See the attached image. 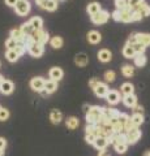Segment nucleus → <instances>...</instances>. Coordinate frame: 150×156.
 I'll return each instance as SVG.
<instances>
[{
    "instance_id": "9b49d317",
    "label": "nucleus",
    "mask_w": 150,
    "mask_h": 156,
    "mask_svg": "<svg viewBox=\"0 0 150 156\" xmlns=\"http://www.w3.org/2000/svg\"><path fill=\"white\" fill-rule=\"evenodd\" d=\"M98 60L101 62H110L111 58H112V53H111V51L106 50V48H102V50L98 51Z\"/></svg>"
},
{
    "instance_id": "20e7f679",
    "label": "nucleus",
    "mask_w": 150,
    "mask_h": 156,
    "mask_svg": "<svg viewBox=\"0 0 150 156\" xmlns=\"http://www.w3.org/2000/svg\"><path fill=\"white\" fill-rule=\"evenodd\" d=\"M125 138H127L128 144H134L137 143L140 138H141V130H138V128H134L132 130H129L125 133Z\"/></svg>"
},
{
    "instance_id": "a18cd8bd",
    "label": "nucleus",
    "mask_w": 150,
    "mask_h": 156,
    "mask_svg": "<svg viewBox=\"0 0 150 156\" xmlns=\"http://www.w3.org/2000/svg\"><path fill=\"white\" fill-rule=\"evenodd\" d=\"M128 44H130V46H133L134 43H137V33H132L128 37Z\"/></svg>"
},
{
    "instance_id": "58836bf2",
    "label": "nucleus",
    "mask_w": 150,
    "mask_h": 156,
    "mask_svg": "<svg viewBox=\"0 0 150 156\" xmlns=\"http://www.w3.org/2000/svg\"><path fill=\"white\" fill-rule=\"evenodd\" d=\"M14 51H16L20 56H22L24 53L26 52V46H25V43H24V42H18V43H17V47L14 48Z\"/></svg>"
},
{
    "instance_id": "2eb2a0df",
    "label": "nucleus",
    "mask_w": 150,
    "mask_h": 156,
    "mask_svg": "<svg viewBox=\"0 0 150 156\" xmlns=\"http://www.w3.org/2000/svg\"><path fill=\"white\" fill-rule=\"evenodd\" d=\"M119 115H120V112L115 108H103V111H102V116L106 117L108 121L112 119H118Z\"/></svg>"
},
{
    "instance_id": "4be33fe9",
    "label": "nucleus",
    "mask_w": 150,
    "mask_h": 156,
    "mask_svg": "<svg viewBox=\"0 0 150 156\" xmlns=\"http://www.w3.org/2000/svg\"><path fill=\"white\" fill-rule=\"evenodd\" d=\"M25 34L22 33L21 30V27H18V29H13V30H11V38H13L14 41H17V42H24V39H25Z\"/></svg>"
},
{
    "instance_id": "423d86ee",
    "label": "nucleus",
    "mask_w": 150,
    "mask_h": 156,
    "mask_svg": "<svg viewBox=\"0 0 150 156\" xmlns=\"http://www.w3.org/2000/svg\"><path fill=\"white\" fill-rule=\"evenodd\" d=\"M45 83H46L45 78L34 77V78H31V81H30V87L37 92H42L43 90H45Z\"/></svg>"
},
{
    "instance_id": "de8ad7c7",
    "label": "nucleus",
    "mask_w": 150,
    "mask_h": 156,
    "mask_svg": "<svg viewBox=\"0 0 150 156\" xmlns=\"http://www.w3.org/2000/svg\"><path fill=\"white\" fill-rule=\"evenodd\" d=\"M99 80H97V78H91V80L89 81V86H90V89L91 90H94L97 86H98V83H99Z\"/></svg>"
},
{
    "instance_id": "1a4fd4ad",
    "label": "nucleus",
    "mask_w": 150,
    "mask_h": 156,
    "mask_svg": "<svg viewBox=\"0 0 150 156\" xmlns=\"http://www.w3.org/2000/svg\"><path fill=\"white\" fill-rule=\"evenodd\" d=\"M120 99H122V98H120V94L116 90H110L107 96H106V100H107V103L111 104V105L118 104L119 101H120Z\"/></svg>"
},
{
    "instance_id": "6ab92c4d",
    "label": "nucleus",
    "mask_w": 150,
    "mask_h": 156,
    "mask_svg": "<svg viewBox=\"0 0 150 156\" xmlns=\"http://www.w3.org/2000/svg\"><path fill=\"white\" fill-rule=\"evenodd\" d=\"M65 125H67V128L68 129L75 130V129H77L80 126V120L77 119V117H75V116H71V117H68V119L65 120Z\"/></svg>"
},
{
    "instance_id": "09e8293b",
    "label": "nucleus",
    "mask_w": 150,
    "mask_h": 156,
    "mask_svg": "<svg viewBox=\"0 0 150 156\" xmlns=\"http://www.w3.org/2000/svg\"><path fill=\"white\" fill-rule=\"evenodd\" d=\"M141 20H142L141 13H138L137 11H133V21H141Z\"/></svg>"
},
{
    "instance_id": "cd10ccee",
    "label": "nucleus",
    "mask_w": 150,
    "mask_h": 156,
    "mask_svg": "<svg viewBox=\"0 0 150 156\" xmlns=\"http://www.w3.org/2000/svg\"><path fill=\"white\" fill-rule=\"evenodd\" d=\"M50 44L52 48H55V50H59V48L63 47V44H64V41H63V38L61 37H54V38H51L50 39Z\"/></svg>"
},
{
    "instance_id": "aec40b11",
    "label": "nucleus",
    "mask_w": 150,
    "mask_h": 156,
    "mask_svg": "<svg viewBox=\"0 0 150 156\" xmlns=\"http://www.w3.org/2000/svg\"><path fill=\"white\" fill-rule=\"evenodd\" d=\"M133 11H137L138 13H141V16L142 17H148V16H150V5L148 3H141L140 5L136 8V9H133Z\"/></svg>"
},
{
    "instance_id": "9d476101",
    "label": "nucleus",
    "mask_w": 150,
    "mask_h": 156,
    "mask_svg": "<svg viewBox=\"0 0 150 156\" xmlns=\"http://www.w3.org/2000/svg\"><path fill=\"white\" fill-rule=\"evenodd\" d=\"M88 62H89V57L86 53L84 52H81V53H77V55L75 56V64L77 66H80V68H84L88 65Z\"/></svg>"
},
{
    "instance_id": "4c0bfd02",
    "label": "nucleus",
    "mask_w": 150,
    "mask_h": 156,
    "mask_svg": "<svg viewBox=\"0 0 150 156\" xmlns=\"http://www.w3.org/2000/svg\"><path fill=\"white\" fill-rule=\"evenodd\" d=\"M17 41H14L13 38L9 37L7 41H5V47H7V50H14V48L17 47Z\"/></svg>"
},
{
    "instance_id": "c756f323",
    "label": "nucleus",
    "mask_w": 150,
    "mask_h": 156,
    "mask_svg": "<svg viewBox=\"0 0 150 156\" xmlns=\"http://www.w3.org/2000/svg\"><path fill=\"white\" fill-rule=\"evenodd\" d=\"M122 73H123L124 77L129 78V77H132V76L134 74V68H133L132 65H129V64H125V65H123V68H122Z\"/></svg>"
},
{
    "instance_id": "f704fd0d",
    "label": "nucleus",
    "mask_w": 150,
    "mask_h": 156,
    "mask_svg": "<svg viewBox=\"0 0 150 156\" xmlns=\"http://www.w3.org/2000/svg\"><path fill=\"white\" fill-rule=\"evenodd\" d=\"M133 50L134 52H136V55H142V53H145V50H146V46H144L142 43H134L133 44Z\"/></svg>"
},
{
    "instance_id": "bb28decb",
    "label": "nucleus",
    "mask_w": 150,
    "mask_h": 156,
    "mask_svg": "<svg viewBox=\"0 0 150 156\" xmlns=\"http://www.w3.org/2000/svg\"><path fill=\"white\" fill-rule=\"evenodd\" d=\"M137 42L142 43L144 46H150V34L148 33H137Z\"/></svg>"
},
{
    "instance_id": "5fc2aeb1",
    "label": "nucleus",
    "mask_w": 150,
    "mask_h": 156,
    "mask_svg": "<svg viewBox=\"0 0 150 156\" xmlns=\"http://www.w3.org/2000/svg\"><path fill=\"white\" fill-rule=\"evenodd\" d=\"M98 156H111V154H110V151H107V150H102V151H99Z\"/></svg>"
},
{
    "instance_id": "052dcab7",
    "label": "nucleus",
    "mask_w": 150,
    "mask_h": 156,
    "mask_svg": "<svg viewBox=\"0 0 150 156\" xmlns=\"http://www.w3.org/2000/svg\"><path fill=\"white\" fill-rule=\"evenodd\" d=\"M17 2H22V0H17Z\"/></svg>"
},
{
    "instance_id": "ddd939ff",
    "label": "nucleus",
    "mask_w": 150,
    "mask_h": 156,
    "mask_svg": "<svg viewBox=\"0 0 150 156\" xmlns=\"http://www.w3.org/2000/svg\"><path fill=\"white\" fill-rule=\"evenodd\" d=\"M13 90H14L13 82L9 81V80H4L2 86H0V91H2L4 95H9V94H12L13 92Z\"/></svg>"
},
{
    "instance_id": "680f3d73",
    "label": "nucleus",
    "mask_w": 150,
    "mask_h": 156,
    "mask_svg": "<svg viewBox=\"0 0 150 156\" xmlns=\"http://www.w3.org/2000/svg\"><path fill=\"white\" fill-rule=\"evenodd\" d=\"M2 108H3V107H2V105H0V109H2Z\"/></svg>"
},
{
    "instance_id": "7c9ffc66",
    "label": "nucleus",
    "mask_w": 150,
    "mask_h": 156,
    "mask_svg": "<svg viewBox=\"0 0 150 156\" xmlns=\"http://www.w3.org/2000/svg\"><path fill=\"white\" fill-rule=\"evenodd\" d=\"M5 57L8 61L11 62H16L18 60V57H20V55L14 51V50H7V53H5Z\"/></svg>"
},
{
    "instance_id": "f8f14e48",
    "label": "nucleus",
    "mask_w": 150,
    "mask_h": 156,
    "mask_svg": "<svg viewBox=\"0 0 150 156\" xmlns=\"http://www.w3.org/2000/svg\"><path fill=\"white\" fill-rule=\"evenodd\" d=\"M50 78L52 81H60L61 78H63V76H64V72H63V69L61 68H57V66H54V68H51L50 69Z\"/></svg>"
},
{
    "instance_id": "473e14b6",
    "label": "nucleus",
    "mask_w": 150,
    "mask_h": 156,
    "mask_svg": "<svg viewBox=\"0 0 150 156\" xmlns=\"http://www.w3.org/2000/svg\"><path fill=\"white\" fill-rule=\"evenodd\" d=\"M128 143L127 142H124V143H116L115 146H114V148H115V151L118 154H125L127 152V150H128Z\"/></svg>"
},
{
    "instance_id": "7ed1b4c3",
    "label": "nucleus",
    "mask_w": 150,
    "mask_h": 156,
    "mask_svg": "<svg viewBox=\"0 0 150 156\" xmlns=\"http://www.w3.org/2000/svg\"><path fill=\"white\" fill-rule=\"evenodd\" d=\"M108 18H110V13L107 11H103V9L99 13H97L94 16L90 17L91 22L95 23V25H103V23H106L108 21Z\"/></svg>"
},
{
    "instance_id": "37998d69",
    "label": "nucleus",
    "mask_w": 150,
    "mask_h": 156,
    "mask_svg": "<svg viewBox=\"0 0 150 156\" xmlns=\"http://www.w3.org/2000/svg\"><path fill=\"white\" fill-rule=\"evenodd\" d=\"M9 119V111L7 108H2L0 109V121H5Z\"/></svg>"
},
{
    "instance_id": "dca6fc26",
    "label": "nucleus",
    "mask_w": 150,
    "mask_h": 156,
    "mask_svg": "<svg viewBox=\"0 0 150 156\" xmlns=\"http://www.w3.org/2000/svg\"><path fill=\"white\" fill-rule=\"evenodd\" d=\"M122 99H123L124 105L125 107H129V108H133V107L137 104V96L134 95V94H132V95H125V96L122 98Z\"/></svg>"
},
{
    "instance_id": "3c124183",
    "label": "nucleus",
    "mask_w": 150,
    "mask_h": 156,
    "mask_svg": "<svg viewBox=\"0 0 150 156\" xmlns=\"http://www.w3.org/2000/svg\"><path fill=\"white\" fill-rule=\"evenodd\" d=\"M35 2H37V4H38V5H39L41 8L45 9V7H46V4H47L48 0H35Z\"/></svg>"
},
{
    "instance_id": "864d4df0",
    "label": "nucleus",
    "mask_w": 150,
    "mask_h": 156,
    "mask_svg": "<svg viewBox=\"0 0 150 156\" xmlns=\"http://www.w3.org/2000/svg\"><path fill=\"white\" fill-rule=\"evenodd\" d=\"M7 147V140L4 138H0V150H5Z\"/></svg>"
},
{
    "instance_id": "2f4dec72",
    "label": "nucleus",
    "mask_w": 150,
    "mask_h": 156,
    "mask_svg": "<svg viewBox=\"0 0 150 156\" xmlns=\"http://www.w3.org/2000/svg\"><path fill=\"white\" fill-rule=\"evenodd\" d=\"M133 60H134V65L140 66V68L146 64V56H145V53H142V55H136V57H134Z\"/></svg>"
},
{
    "instance_id": "6e6552de",
    "label": "nucleus",
    "mask_w": 150,
    "mask_h": 156,
    "mask_svg": "<svg viewBox=\"0 0 150 156\" xmlns=\"http://www.w3.org/2000/svg\"><path fill=\"white\" fill-rule=\"evenodd\" d=\"M93 91H94V94L98 98H106V96H107V94H108L110 89H108L107 83H104V82H99L98 86H97Z\"/></svg>"
},
{
    "instance_id": "e433bc0d",
    "label": "nucleus",
    "mask_w": 150,
    "mask_h": 156,
    "mask_svg": "<svg viewBox=\"0 0 150 156\" xmlns=\"http://www.w3.org/2000/svg\"><path fill=\"white\" fill-rule=\"evenodd\" d=\"M104 80H106V82H114L115 80H116V73L114 72V70H107L104 73Z\"/></svg>"
},
{
    "instance_id": "412c9836",
    "label": "nucleus",
    "mask_w": 150,
    "mask_h": 156,
    "mask_svg": "<svg viewBox=\"0 0 150 156\" xmlns=\"http://www.w3.org/2000/svg\"><path fill=\"white\" fill-rule=\"evenodd\" d=\"M50 120L52 124H60L63 120V113L59 109H52L50 113Z\"/></svg>"
},
{
    "instance_id": "a19ab883",
    "label": "nucleus",
    "mask_w": 150,
    "mask_h": 156,
    "mask_svg": "<svg viewBox=\"0 0 150 156\" xmlns=\"http://www.w3.org/2000/svg\"><path fill=\"white\" fill-rule=\"evenodd\" d=\"M97 138H98L97 134H85V140H86V143H89V144H94Z\"/></svg>"
},
{
    "instance_id": "4d7b16f0",
    "label": "nucleus",
    "mask_w": 150,
    "mask_h": 156,
    "mask_svg": "<svg viewBox=\"0 0 150 156\" xmlns=\"http://www.w3.org/2000/svg\"><path fill=\"white\" fill-rule=\"evenodd\" d=\"M3 82H4V78H3V76H2V74H0V86H2Z\"/></svg>"
},
{
    "instance_id": "0eeeda50",
    "label": "nucleus",
    "mask_w": 150,
    "mask_h": 156,
    "mask_svg": "<svg viewBox=\"0 0 150 156\" xmlns=\"http://www.w3.org/2000/svg\"><path fill=\"white\" fill-rule=\"evenodd\" d=\"M29 53L33 56V57H41L43 55V52H45V46L41 44V43H34L30 48H29Z\"/></svg>"
},
{
    "instance_id": "c03bdc74",
    "label": "nucleus",
    "mask_w": 150,
    "mask_h": 156,
    "mask_svg": "<svg viewBox=\"0 0 150 156\" xmlns=\"http://www.w3.org/2000/svg\"><path fill=\"white\" fill-rule=\"evenodd\" d=\"M47 42H50V35H48V33H47V31L43 30V34H42V37H41V41H39V43H41V44L45 46Z\"/></svg>"
},
{
    "instance_id": "39448f33",
    "label": "nucleus",
    "mask_w": 150,
    "mask_h": 156,
    "mask_svg": "<svg viewBox=\"0 0 150 156\" xmlns=\"http://www.w3.org/2000/svg\"><path fill=\"white\" fill-rule=\"evenodd\" d=\"M14 12L18 16H26L30 12V3L27 0H22V2H17L16 7H14Z\"/></svg>"
},
{
    "instance_id": "bf43d9fd",
    "label": "nucleus",
    "mask_w": 150,
    "mask_h": 156,
    "mask_svg": "<svg viewBox=\"0 0 150 156\" xmlns=\"http://www.w3.org/2000/svg\"><path fill=\"white\" fill-rule=\"evenodd\" d=\"M4 155V150H0V156H3Z\"/></svg>"
},
{
    "instance_id": "f3484780",
    "label": "nucleus",
    "mask_w": 150,
    "mask_h": 156,
    "mask_svg": "<svg viewBox=\"0 0 150 156\" xmlns=\"http://www.w3.org/2000/svg\"><path fill=\"white\" fill-rule=\"evenodd\" d=\"M108 138H103V136H98L97 138V140L94 142V147L97 150H99V151H102V150H106L107 148V146H108Z\"/></svg>"
},
{
    "instance_id": "72a5a7b5",
    "label": "nucleus",
    "mask_w": 150,
    "mask_h": 156,
    "mask_svg": "<svg viewBox=\"0 0 150 156\" xmlns=\"http://www.w3.org/2000/svg\"><path fill=\"white\" fill-rule=\"evenodd\" d=\"M21 30L25 35H31V33L34 31V29H33V26L30 25V22H25L21 25Z\"/></svg>"
},
{
    "instance_id": "13d9d810",
    "label": "nucleus",
    "mask_w": 150,
    "mask_h": 156,
    "mask_svg": "<svg viewBox=\"0 0 150 156\" xmlns=\"http://www.w3.org/2000/svg\"><path fill=\"white\" fill-rule=\"evenodd\" d=\"M144 156H150V151H148V152H145Z\"/></svg>"
},
{
    "instance_id": "f03ea898",
    "label": "nucleus",
    "mask_w": 150,
    "mask_h": 156,
    "mask_svg": "<svg viewBox=\"0 0 150 156\" xmlns=\"http://www.w3.org/2000/svg\"><path fill=\"white\" fill-rule=\"evenodd\" d=\"M112 18L115 21H122V22H133V9L127 8L123 11H118L115 9L112 13Z\"/></svg>"
},
{
    "instance_id": "f257e3e1",
    "label": "nucleus",
    "mask_w": 150,
    "mask_h": 156,
    "mask_svg": "<svg viewBox=\"0 0 150 156\" xmlns=\"http://www.w3.org/2000/svg\"><path fill=\"white\" fill-rule=\"evenodd\" d=\"M102 111H103V107H98V105L90 107V109L86 112V124L88 125L98 124L99 119L102 117Z\"/></svg>"
},
{
    "instance_id": "8fccbe9b",
    "label": "nucleus",
    "mask_w": 150,
    "mask_h": 156,
    "mask_svg": "<svg viewBox=\"0 0 150 156\" xmlns=\"http://www.w3.org/2000/svg\"><path fill=\"white\" fill-rule=\"evenodd\" d=\"M133 112L134 113H142V111H144V108H142V105H140V104H136L133 107Z\"/></svg>"
},
{
    "instance_id": "6e6d98bb",
    "label": "nucleus",
    "mask_w": 150,
    "mask_h": 156,
    "mask_svg": "<svg viewBox=\"0 0 150 156\" xmlns=\"http://www.w3.org/2000/svg\"><path fill=\"white\" fill-rule=\"evenodd\" d=\"M90 109V105H88V104H85L84 105V111H85V113H86V112H88Z\"/></svg>"
},
{
    "instance_id": "5701e85b",
    "label": "nucleus",
    "mask_w": 150,
    "mask_h": 156,
    "mask_svg": "<svg viewBox=\"0 0 150 156\" xmlns=\"http://www.w3.org/2000/svg\"><path fill=\"white\" fill-rule=\"evenodd\" d=\"M122 52H123L124 57H127V58H134V57H136V52H134V50H133V46L128 44V43L123 47Z\"/></svg>"
},
{
    "instance_id": "603ef678",
    "label": "nucleus",
    "mask_w": 150,
    "mask_h": 156,
    "mask_svg": "<svg viewBox=\"0 0 150 156\" xmlns=\"http://www.w3.org/2000/svg\"><path fill=\"white\" fill-rule=\"evenodd\" d=\"M5 4L8 7H16V4H17V0H5Z\"/></svg>"
},
{
    "instance_id": "49530a36",
    "label": "nucleus",
    "mask_w": 150,
    "mask_h": 156,
    "mask_svg": "<svg viewBox=\"0 0 150 156\" xmlns=\"http://www.w3.org/2000/svg\"><path fill=\"white\" fill-rule=\"evenodd\" d=\"M128 119H129V116H128L127 113H120V115H119V117H118L119 122H120V124H123V126H124V124L128 121Z\"/></svg>"
},
{
    "instance_id": "79ce46f5",
    "label": "nucleus",
    "mask_w": 150,
    "mask_h": 156,
    "mask_svg": "<svg viewBox=\"0 0 150 156\" xmlns=\"http://www.w3.org/2000/svg\"><path fill=\"white\" fill-rule=\"evenodd\" d=\"M141 3H144V0H128V8L136 9Z\"/></svg>"
},
{
    "instance_id": "a211bd4d",
    "label": "nucleus",
    "mask_w": 150,
    "mask_h": 156,
    "mask_svg": "<svg viewBox=\"0 0 150 156\" xmlns=\"http://www.w3.org/2000/svg\"><path fill=\"white\" fill-rule=\"evenodd\" d=\"M86 11H88L89 13V16H94V14L97 13H99L101 11H102V7H101V4L99 3H97V2H93V3H90L88 7H86Z\"/></svg>"
},
{
    "instance_id": "c9c22d12",
    "label": "nucleus",
    "mask_w": 150,
    "mask_h": 156,
    "mask_svg": "<svg viewBox=\"0 0 150 156\" xmlns=\"http://www.w3.org/2000/svg\"><path fill=\"white\" fill-rule=\"evenodd\" d=\"M115 7L118 11L127 9L128 8V0H115Z\"/></svg>"
},
{
    "instance_id": "a878e982",
    "label": "nucleus",
    "mask_w": 150,
    "mask_h": 156,
    "mask_svg": "<svg viewBox=\"0 0 150 156\" xmlns=\"http://www.w3.org/2000/svg\"><path fill=\"white\" fill-rule=\"evenodd\" d=\"M30 25L33 26V29L34 30H42V26H43V20L41 18V17H38V16H35V17H31L30 18Z\"/></svg>"
},
{
    "instance_id": "4468645a",
    "label": "nucleus",
    "mask_w": 150,
    "mask_h": 156,
    "mask_svg": "<svg viewBox=\"0 0 150 156\" xmlns=\"http://www.w3.org/2000/svg\"><path fill=\"white\" fill-rule=\"evenodd\" d=\"M101 41H102V35H101L99 31L91 30L88 33V42L91 43V44H98Z\"/></svg>"
},
{
    "instance_id": "c85d7f7f",
    "label": "nucleus",
    "mask_w": 150,
    "mask_h": 156,
    "mask_svg": "<svg viewBox=\"0 0 150 156\" xmlns=\"http://www.w3.org/2000/svg\"><path fill=\"white\" fill-rule=\"evenodd\" d=\"M130 119H132V122H133V125L136 126V128H138V126H141L144 124V116H142V113H133Z\"/></svg>"
},
{
    "instance_id": "b1692460",
    "label": "nucleus",
    "mask_w": 150,
    "mask_h": 156,
    "mask_svg": "<svg viewBox=\"0 0 150 156\" xmlns=\"http://www.w3.org/2000/svg\"><path fill=\"white\" fill-rule=\"evenodd\" d=\"M120 91H122V94L125 96V95H132L134 92V86L130 83V82H125V83L122 85L120 87Z\"/></svg>"
},
{
    "instance_id": "393cba45",
    "label": "nucleus",
    "mask_w": 150,
    "mask_h": 156,
    "mask_svg": "<svg viewBox=\"0 0 150 156\" xmlns=\"http://www.w3.org/2000/svg\"><path fill=\"white\" fill-rule=\"evenodd\" d=\"M57 90V82L56 81H52V80H48L46 81L45 83V91L47 94H52V92H55Z\"/></svg>"
},
{
    "instance_id": "ea45409f",
    "label": "nucleus",
    "mask_w": 150,
    "mask_h": 156,
    "mask_svg": "<svg viewBox=\"0 0 150 156\" xmlns=\"http://www.w3.org/2000/svg\"><path fill=\"white\" fill-rule=\"evenodd\" d=\"M56 8H57V2L56 0H48L46 7H45L46 11H50V12H54Z\"/></svg>"
}]
</instances>
